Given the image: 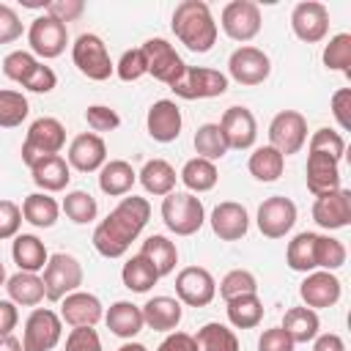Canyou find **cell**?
Returning <instances> with one entry per match:
<instances>
[{"instance_id":"1","label":"cell","mask_w":351,"mask_h":351,"mask_svg":"<svg viewBox=\"0 0 351 351\" xmlns=\"http://www.w3.org/2000/svg\"><path fill=\"white\" fill-rule=\"evenodd\" d=\"M151 219V203L145 197L129 195L123 197L93 230V247L104 258H123L132 241L143 233L145 222Z\"/></svg>"},{"instance_id":"2","label":"cell","mask_w":351,"mask_h":351,"mask_svg":"<svg viewBox=\"0 0 351 351\" xmlns=\"http://www.w3.org/2000/svg\"><path fill=\"white\" fill-rule=\"evenodd\" d=\"M170 27H173L176 38L192 52L203 55L217 44V22L211 16L208 3H203V0H181L173 8Z\"/></svg>"},{"instance_id":"3","label":"cell","mask_w":351,"mask_h":351,"mask_svg":"<svg viewBox=\"0 0 351 351\" xmlns=\"http://www.w3.org/2000/svg\"><path fill=\"white\" fill-rule=\"evenodd\" d=\"M162 222L176 236H192L206 222V208L192 192H170L162 197Z\"/></svg>"},{"instance_id":"4","label":"cell","mask_w":351,"mask_h":351,"mask_svg":"<svg viewBox=\"0 0 351 351\" xmlns=\"http://www.w3.org/2000/svg\"><path fill=\"white\" fill-rule=\"evenodd\" d=\"M63 145H66V126L49 115L36 118L25 134V143H22V162L27 167H33L38 159L60 154Z\"/></svg>"},{"instance_id":"5","label":"cell","mask_w":351,"mask_h":351,"mask_svg":"<svg viewBox=\"0 0 351 351\" xmlns=\"http://www.w3.org/2000/svg\"><path fill=\"white\" fill-rule=\"evenodd\" d=\"M71 60L77 66V71L93 82H104L110 80V74L115 71V63L110 60L107 44L96 36V33H82L77 36V41L71 44Z\"/></svg>"},{"instance_id":"6","label":"cell","mask_w":351,"mask_h":351,"mask_svg":"<svg viewBox=\"0 0 351 351\" xmlns=\"http://www.w3.org/2000/svg\"><path fill=\"white\" fill-rule=\"evenodd\" d=\"M41 280H44V296L49 302H60L63 296L80 291V285H82V263L69 252H55V255H49Z\"/></svg>"},{"instance_id":"7","label":"cell","mask_w":351,"mask_h":351,"mask_svg":"<svg viewBox=\"0 0 351 351\" xmlns=\"http://www.w3.org/2000/svg\"><path fill=\"white\" fill-rule=\"evenodd\" d=\"M178 99H214L228 90V77L219 69H206V66H186L181 80L170 85Z\"/></svg>"},{"instance_id":"8","label":"cell","mask_w":351,"mask_h":351,"mask_svg":"<svg viewBox=\"0 0 351 351\" xmlns=\"http://www.w3.org/2000/svg\"><path fill=\"white\" fill-rule=\"evenodd\" d=\"M60 335H63L60 315L49 307H36L25 321L22 348L25 351H52L60 343Z\"/></svg>"},{"instance_id":"9","label":"cell","mask_w":351,"mask_h":351,"mask_svg":"<svg viewBox=\"0 0 351 351\" xmlns=\"http://www.w3.org/2000/svg\"><path fill=\"white\" fill-rule=\"evenodd\" d=\"M307 143V121L296 110H282L269 123V145L277 148L282 156L299 154Z\"/></svg>"},{"instance_id":"10","label":"cell","mask_w":351,"mask_h":351,"mask_svg":"<svg viewBox=\"0 0 351 351\" xmlns=\"http://www.w3.org/2000/svg\"><path fill=\"white\" fill-rule=\"evenodd\" d=\"M219 25L225 30L228 38L233 41H252L258 33H261V8L252 3V0H230L225 8H222V16H219Z\"/></svg>"},{"instance_id":"11","label":"cell","mask_w":351,"mask_h":351,"mask_svg":"<svg viewBox=\"0 0 351 351\" xmlns=\"http://www.w3.org/2000/svg\"><path fill=\"white\" fill-rule=\"evenodd\" d=\"M291 30L304 44H318L329 33V8L318 0H302L291 11Z\"/></svg>"},{"instance_id":"12","label":"cell","mask_w":351,"mask_h":351,"mask_svg":"<svg viewBox=\"0 0 351 351\" xmlns=\"http://www.w3.org/2000/svg\"><path fill=\"white\" fill-rule=\"evenodd\" d=\"M27 44H30L33 55H38L44 60H52V58L63 55V49L69 44V30H66L63 22L41 14L27 27Z\"/></svg>"},{"instance_id":"13","label":"cell","mask_w":351,"mask_h":351,"mask_svg":"<svg viewBox=\"0 0 351 351\" xmlns=\"http://www.w3.org/2000/svg\"><path fill=\"white\" fill-rule=\"evenodd\" d=\"M145 60H148V74L165 85H176L186 69V63L181 60V55L176 52V47L165 38H148L143 44Z\"/></svg>"},{"instance_id":"14","label":"cell","mask_w":351,"mask_h":351,"mask_svg":"<svg viewBox=\"0 0 351 351\" xmlns=\"http://www.w3.org/2000/svg\"><path fill=\"white\" fill-rule=\"evenodd\" d=\"M296 225V203L285 195H271L258 206V230L266 239H282Z\"/></svg>"},{"instance_id":"15","label":"cell","mask_w":351,"mask_h":351,"mask_svg":"<svg viewBox=\"0 0 351 351\" xmlns=\"http://www.w3.org/2000/svg\"><path fill=\"white\" fill-rule=\"evenodd\" d=\"M176 296L186 307H206L217 296V282L208 269L203 266H186L176 274Z\"/></svg>"},{"instance_id":"16","label":"cell","mask_w":351,"mask_h":351,"mask_svg":"<svg viewBox=\"0 0 351 351\" xmlns=\"http://www.w3.org/2000/svg\"><path fill=\"white\" fill-rule=\"evenodd\" d=\"M228 71L239 85H261L271 74V60L263 49L244 44V47L233 49V55L228 60Z\"/></svg>"},{"instance_id":"17","label":"cell","mask_w":351,"mask_h":351,"mask_svg":"<svg viewBox=\"0 0 351 351\" xmlns=\"http://www.w3.org/2000/svg\"><path fill=\"white\" fill-rule=\"evenodd\" d=\"M313 219L324 230H340L351 225V192L348 189H335L326 195H318L313 203Z\"/></svg>"},{"instance_id":"18","label":"cell","mask_w":351,"mask_h":351,"mask_svg":"<svg viewBox=\"0 0 351 351\" xmlns=\"http://www.w3.org/2000/svg\"><path fill=\"white\" fill-rule=\"evenodd\" d=\"M340 293H343L340 280L335 277V271H324V269L304 274V280L299 285V296H302L304 307H310V310H324V307L337 304Z\"/></svg>"},{"instance_id":"19","label":"cell","mask_w":351,"mask_h":351,"mask_svg":"<svg viewBox=\"0 0 351 351\" xmlns=\"http://www.w3.org/2000/svg\"><path fill=\"white\" fill-rule=\"evenodd\" d=\"M219 129H222V137H225L228 148L247 151V148L255 145L258 123H255V115L247 107H228L219 118Z\"/></svg>"},{"instance_id":"20","label":"cell","mask_w":351,"mask_h":351,"mask_svg":"<svg viewBox=\"0 0 351 351\" xmlns=\"http://www.w3.org/2000/svg\"><path fill=\"white\" fill-rule=\"evenodd\" d=\"M66 162H69V167H74L80 173L101 170V165L107 162V145H104L101 134H93V132L77 134L71 140V145H69Z\"/></svg>"},{"instance_id":"21","label":"cell","mask_w":351,"mask_h":351,"mask_svg":"<svg viewBox=\"0 0 351 351\" xmlns=\"http://www.w3.org/2000/svg\"><path fill=\"white\" fill-rule=\"evenodd\" d=\"M181 123H184L181 110L170 99L154 101L151 110H148V115H145V129H148L151 140H156V143H173V140H178Z\"/></svg>"},{"instance_id":"22","label":"cell","mask_w":351,"mask_h":351,"mask_svg":"<svg viewBox=\"0 0 351 351\" xmlns=\"http://www.w3.org/2000/svg\"><path fill=\"white\" fill-rule=\"evenodd\" d=\"M208 222H211L214 236H219L222 241H239L250 230V214H247V208L241 203H233V200H225V203L214 206Z\"/></svg>"},{"instance_id":"23","label":"cell","mask_w":351,"mask_h":351,"mask_svg":"<svg viewBox=\"0 0 351 351\" xmlns=\"http://www.w3.org/2000/svg\"><path fill=\"white\" fill-rule=\"evenodd\" d=\"M101 315L104 310H101L99 296L88 291H74L60 299V321H66L69 326H96Z\"/></svg>"},{"instance_id":"24","label":"cell","mask_w":351,"mask_h":351,"mask_svg":"<svg viewBox=\"0 0 351 351\" xmlns=\"http://www.w3.org/2000/svg\"><path fill=\"white\" fill-rule=\"evenodd\" d=\"M307 189L318 197V195H326V192H335L340 189V162L326 156V154H315L310 151L307 154Z\"/></svg>"},{"instance_id":"25","label":"cell","mask_w":351,"mask_h":351,"mask_svg":"<svg viewBox=\"0 0 351 351\" xmlns=\"http://www.w3.org/2000/svg\"><path fill=\"white\" fill-rule=\"evenodd\" d=\"M140 310H143V324L154 332H176L184 315L181 302L173 296H154Z\"/></svg>"},{"instance_id":"26","label":"cell","mask_w":351,"mask_h":351,"mask_svg":"<svg viewBox=\"0 0 351 351\" xmlns=\"http://www.w3.org/2000/svg\"><path fill=\"white\" fill-rule=\"evenodd\" d=\"M30 176H33V184L38 189H44V192H60L71 181V167H69V162L60 154H52V156L38 159L30 167Z\"/></svg>"},{"instance_id":"27","label":"cell","mask_w":351,"mask_h":351,"mask_svg":"<svg viewBox=\"0 0 351 351\" xmlns=\"http://www.w3.org/2000/svg\"><path fill=\"white\" fill-rule=\"evenodd\" d=\"M11 258L19 266V271L38 274V271H44V266L49 261V252H47V247H44V241L38 236H33V233H16L14 236V244H11Z\"/></svg>"},{"instance_id":"28","label":"cell","mask_w":351,"mask_h":351,"mask_svg":"<svg viewBox=\"0 0 351 351\" xmlns=\"http://www.w3.org/2000/svg\"><path fill=\"white\" fill-rule=\"evenodd\" d=\"M134 181H137V173H134V167L126 159H110L99 170V189L104 195H110V197L129 195Z\"/></svg>"},{"instance_id":"29","label":"cell","mask_w":351,"mask_h":351,"mask_svg":"<svg viewBox=\"0 0 351 351\" xmlns=\"http://www.w3.org/2000/svg\"><path fill=\"white\" fill-rule=\"evenodd\" d=\"M104 321H107V329H110L112 335L123 337V340H132V337L140 335L143 326H145V324H143V310H140L137 304L126 302V299L110 304V310L104 313Z\"/></svg>"},{"instance_id":"30","label":"cell","mask_w":351,"mask_h":351,"mask_svg":"<svg viewBox=\"0 0 351 351\" xmlns=\"http://www.w3.org/2000/svg\"><path fill=\"white\" fill-rule=\"evenodd\" d=\"M137 178H140V184H143V189L148 195L165 197V195L176 192V178L178 176H176V170H173L170 162H165V159H148L143 165V170L137 173Z\"/></svg>"},{"instance_id":"31","label":"cell","mask_w":351,"mask_h":351,"mask_svg":"<svg viewBox=\"0 0 351 351\" xmlns=\"http://www.w3.org/2000/svg\"><path fill=\"white\" fill-rule=\"evenodd\" d=\"M5 291H8V299L14 304H22V307H36L47 299L44 296V280L38 274H30V271L11 274L5 280Z\"/></svg>"},{"instance_id":"32","label":"cell","mask_w":351,"mask_h":351,"mask_svg":"<svg viewBox=\"0 0 351 351\" xmlns=\"http://www.w3.org/2000/svg\"><path fill=\"white\" fill-rule=\"evenodd\" d=\"M140 255L151 261V266L156 269V274H159V277L173 274V269H176V263H178L176 241H170L167 236H159V233H154V236H148V239L143 241Z\"/></svg>"},{"instance_id":"33","label":"cell","mask_w":351,"mask_h":351,"mask_svg":"<svg viewBox=\"0 0 351 351\" xmlns=\"http://www.w3.org/2000/svg\"><path fill=\"white\" fill-rule=\"evenodd\" d=\"M247 170H250V176H252L255 181L271 184V181H277V178L282 176V170H285V156H282L277 148H271V145H261V148H255V151L250 154Z\"/></svg>"},{"instance_id":"34","label":"cell","mask_w":351,"mask_h":351,"mask_svg":"<svg viewBox=\"0 0 351 351\" xmlns=\"http://www.w3.org/2000/svg\"><path fill=\"white\" fill-rule=\"evenodd\" d=\"M22 219L30 222L33 228H52L58 222V214H60V206L55 197H49L47 192H33L22 200Z\"/></svg>"},{"instance_id":"35","label":"cell","mask_w":351,"mask_h":351,"mask_svg":"<svg viewBox=\"0 0 351 351\" xmlns=\"http://www.w3.org/2000/svg\"><path fill=\"white\" fill-rule=\"evenodd\" d=\"M280 326L285 329V335L293 343H310V340H315L321 321H318V313L310 307H291V310H285Z\"/></svg>"},{"instance_id":"36","label":"cell","mask_w":351,"mask_h":351,"mask_svg":"<svg viewBox=\"0 0 351 351\" xmlns=\"http://www.w3.org/2000/svg\"><path fill=\"white\" fill-rule=\"evenodd\" d=\"M315 239H318V233L302 230V233H296V236L288 241L285 263H288L293 271H302V274L315 271Z\"/></svg>"},{"instance_id":"37","label":"cell","mask_w":351,"mask_h":351,"mask_svg":"<svg viewBox=\"0 0 351 351\" xmlns=\"http://www.w3.org/2000/svg\"><path fill=\"white\" fill-rule=\"evenodd\" d=\"M195 337V348L197 351H239V337L233 329H228L219 321H208L197 329Z\"/></svg>"},{"instance_id":"38","label":"cell","mask_w":351,"mask_h":351,"mask_svg":"<svg viewBox=\"0 0 351 351\" xmlns=\"http://www.w3.org/2000/svg\"><path fill=\"white\" fill-rule=\"evenodd\" d=\"M121 280H123V285H126L129 291L145 293V291H151V288L159 282V274H156V269L151 266V261L137 252V255H132V258L123 263Z\"/></svg>"},{"instance_id":"39","label":"cell","mask_w":351,"mask_h":351,"mask_svg":"<svg viewBox=\"0 0 351 351\" xmlns=\"http://www.w3.org/2000/svg\"><path fill=\"white\" fill-rule=\"evenodd\" d=\"M178 178H181L184 186L195 195V192H208V189H214L217 181H219V173H217V165H214V162L195 156V159H189V162L181 167V176H178Z\"/></svg>"},{"instance_id":"40","label":"cell","mask_w":351,"mask_h":351,"mask_svg":"<svg viewBox=\"0 0 351 351\" xmlns=\"http://www.w3.org/2000/svg\"><path fill=\"white\" fill-rule=\"evenodd\" d=\"M228 321L236 329H255L263 321V302L258 293H244L228 302Z\"/></svg>"},{"instance_id":"41","label":"cell","mask_w":351,"mask_h":351,"mask_svg":"<svg viewBox=\"0 0 351 351\" xmlns=\"http://www.w3.org/2000/svg\"><path fill=\"white\" fill-rule=\"evenodd\" d=\"M195 151H197L200 159H208V162H217V159H222L230 151L228 143H225V137H222L219 123H203V126H197V132H195Z\"/></svg>"},{"instance_id":"42","label":"cell","mask_w":351,"mask_h":351,"mask_svg":"<svg viewBox=\"0 0 351 351\" xmlns=\"http://www.w3.org/2000/svg\"><path fill=\"white\" fill-rule=\"evenodd\" d=\"M63 214L74 222V225H88V222H93L96 219V214H99V203H96V197L90 195V192H85V189H71L66 197H63Z\"/></svg>"},{"instance_id":"43","label":"cell","mask_w":351,"mask_h":351,"mask_svg":"<svg viewBox=\"0 0 351 351\" xmlns=\"http://www.w3.org/2000/svg\"><path fill=\"white\" fill-rule=\"evenodd\" d=\"M30 112V104L22 90H8L0 88V129H14L19 126Z\"/></svg>"},{"instance_id":"44","label":"cell","mask_w":351,"mask_h":351,"mask_svg":"<svg viewBox=\"0 0 351 351\" xmlns=\"http://www.w3.org/2000/svg\"><path fill=\"white\" fill-rule=\"evenodd\" d=\"M324 66L329 71H343L351 77V33H337L324 47Z\"/></svg>"},{"instance_id":"45","label":"cell","mask_w":351,"mask_h":351,"mask_svg":"<svg viewBox=\"0 0 351 351\" xmlns=\"http://www.w3.org/2000/svg\"><path fill=\"white\" fill-rule=\"evenodd\" d=\"M346 244L335 236H321L315 239V269H324V271H335L346 263Z\"/></svg>"},{"instance_id":"46","label":"cell","mask_w":351,"mask_h":351,"mask_svg":"<svg viewBox=\"0 0 351 351\" xmlns=\"http://www.w3.org/2000/svg\"><path fill=\"white\" fill-rule=\"evenodd\" d=\"M38 63H41V60H38L33 52L14 49V52H8V55L3 58V74H5L11 82L25 85V80L36 71V66H38Z\"/></svg>"},{"instance_id":"47","label":"cell","mask_w":351,"mask_h":351,"mask_svg":"<svg viewBox=\"0 0 351 351\" xmlns=\"http://www.w3.org/2000/svg\"><path fill=\"white\" fill-rule=\"evenodd\" d=\"M244 293H258V280L250 269H233L222 277L219 282V296L225 302L236 299V296H244Z\"/></svg>"},{"instance_id":"48","label":"cell","mask_w":351,"mask_h":351,"mask_svg":"<svg viewBox=\"0 0 351 351\" xmlns=\"http://www.w3.org/2000/svg\"><path fill=\"white\" fill-rule=\"evenodd\" d=\"M310 151L326 154V156H332V159L340 162L343 154H346V140H343L340 132H335V129H329V126H321V129H315L313 137H310Z\"/></svg>"},{"instance_id":"49","label":"cell","mask_w":351,"mask_h":351,"mask_svg":"<svg viewBox=\"0 0 351 351\" xmlns=\"http://www.w3.org/2000/svg\"><path fill=\"white\" fill-rule=\"evenodd\" d=\"M115 74H118L123 82H134V80L145 77V74H148V60H145L143 47L126 49V52L121 55V60L115 63Z\"/></svg>"},{"instance_id":"50","label":"cell","mask_w":351,"mask_h":351,"mask_svg":"<svg viewBox=\"0 0 351 351\" xmlns=\"http://www.w3.org/2000/svg\"><path fill=\"white\" fill-rule=\"evenodd\" d=\"M85 121H88V126L93 129V134H99V132H112V129L121 126V115H118L112 107H107V104H90V107L85 110Z\"/></svg>"},{"instance_id":"51","label":"cell","mask_w":351,"mask_h":351,"mask_svg":"<svg viewBox=\"0 0 351 351\" xmlns=\"http://www.w3.org/2000/svg\"><path fill=\"white\" fill-rule=\"evenodd\" d=\"M66 351H101V340L93 326H74L66 337Z\"/></svg>"},{"instance_id":"52","label":"cell","mask_w":351,"mask_h":351,"mask_svg":"<svg viewBox=\"0 0 351 351\" xmlns=\"http://www.w3.org/2000/svg\"><path fill=\"white\" fill-rule=\"evenodd\" d=\"M44 14L66 25V22H74V19H80L85 14V3L82 0H49Z\"/></svg>"},{"instance_id":"53","label":"cell","mask_w":351,"mask_h":351,"mask_svg":"<svg viewBox=\"0 0 351 351\" xmlns=\"http://www.w3.org/2000/svg\"><path fill=\"white\" fill-rule=\"evenodd\" d=\"M22 225V208L14 200H0V241L14 239Z\"/></svg>"},{"instance_id":"54","label":"cell","mask_w":351,"mask_h":351,"mask_svg":"<svg viewBox=\"0 0 351 351\" xmlns=\"http://www.w3.org/2000/svg\"><path fill=\"white\" fill-rule=\"evenodd\" d=\"M19 36H22V19H19V14L11 5L0 3V44H11Z\"/></svg>"},{"instance_id":"55","label":"cell","mask_w":351,"mask_h":351,"mask_svg":"<svg viewBox=\"0 0 351 351\" xmlns=\"http://www.w3.org/2000/svg\"><path fill=\"white\" fill-rule=\"evenodd\" d=\"M293 340L285 335L282 326H271L263 329V335L258 337V351H293Z\"/></svg>"},{"instance_id":"56","label":"cell","mask_w":351,"mask_h":351,"mask_svg":"<svg viewBox=\"0 0 351 351\" xmlns=\"http://www.w3.org/2000/svg\"><path fill=\"white\" fill-rule=\"evenodd\" d=\"M58 85V74L49 69V66H44V63H38L36 66V71L25 80V90H33V93H49L52 88Z\"/></svg>"},{"instance_id":"57","label":"cell","mask_w":351,"mask_h":351,"mask_svg":"<svg viewBox=\"0 0 351 351\" xmlns=\"http://www.w3.org/2000/svg\"><path fill=\"white\" fill-rule=\"evenodd\" d=\"M332 115L343 132L351 129V88H340L332 93Z\"/></svg>"},{"instance_id":"58","label":"cell","mask_w":351,"mask_h":351,"mask_svg":"<svg viewBox=\"0 0 351 351\" xmlns=\"http://www.w3.org/2000/svg\"><path fill=\"white\" fill-rule=\"evenodd\" d=\"M156 351H197L195 348V337L186 332H167V337L159 343Z\"/></svg>"},{"instance_id":"59","label":"cell","mask_w":351,"mask_h":351,"mask_svg":"<svg viewBox=\"0 0 351 351\" xmlns=\"http://www.w3.org/2000/svg\"><path fill=\"white\" fill-rule=\"evenodd\" d=\"M19 324V313H16V304L11 299H0V337L11 335Z\"/></svg>"},{"instance_id":"60","label":"cell","mask_w":351,"mask_h":351,"mask_svg":"<svg viewBox=\"0 0 351 351\" xmlns=\"http://www.w3.org/2000/svg\"><path fill=\"white\" fill-rule=\"evenodd\" d=\"M313 351H346V343H343V337H340V335L326 332V335H315Z\"/></svg>"},{"instance_id":"61","label":"cell","mask_w":351,"mask_h":351,"mask_svg":"<svg viewBox=\"0 0 351 351\" xmlns=\"http://www.w3.org/2000/svg\"><path fill=\"white\" fill-rule=\"evenodd\" d=\"M0 351H25V348H22V340L5 335V337H0Z\"/></svg>"},{"instance_id":"62","label":"cell","mask_w":351,"mask_h":351,"mask_svg":"<svg viewBox=\"0 0 351 351\" xmlns=\"http://www.w3.org/2000/svg\"><path fill=\"white\" fill-rule=\"evenodd\" d=\"M47 3L49 0H22L25 8H44V11H47Z\"/></svg>"},{"instance_id":"63","label":"cell","mask_w":351,"mask_h":351,"mask_svg":"<svg viewBox=\"0 0 351 351\" xmlns=\"http://www.w3.org/2000/svg\"><path fill=\"white\" fill-rule=\"evenodd\" d=\"M118 351H148V348H145L143 343H132V340H129V343H123Z\"/></svg>"},{"instance_id":"64","label":"cell","mask_w":351,"mask_h":351,"mask_svg":"<svg viewBox=\"0 0 351 351\" xmlns=\"http://www.w3.org/2000/svg\"><path fill=\"white\" fill-rule=\"evenodd\" d=\"M5 280H8V277H5V266H3V261H0V285H3Z\"/></svg>"}]
</instances>
